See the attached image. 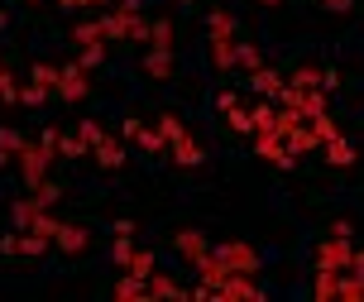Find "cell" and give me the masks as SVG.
<instances>
[{
    "label": "cell",
    "mask_w": 364,
    "mask_h": 302,
    "mask_svg": "<svg viewBox=\"0 0 364 302\" xmlns=\"http://www.w3.org/2000/svg\"><path fill=\"white\" fill-rule=\"evenodd\" d=\"M77 135H82V140H87V144H96V140H101V135H106V130H101V125H96V120H82V125H77Z\"/></svg>",
    "instance_id": "7bdbcfd3"
},
{
    "label": "cell",
    "mask_w": 364,
    "mask_h": 302,
    "mask_svg": "<svg viewBox=\"0 0 364 302\" xmlns=\"http://www.w3.org/2000/svg\"><path fill=\"white\" fill-rule=\"evenodd\" d=\"M159 135H164L168 144H178V140H187V125H182L178 115H159Z\"/></svg>",
    "instance_id": "4dcf8cb0"
},
{
    "label": "cell",
    "mask_w": 364,
    "mask_h": 302,
    "mask_svg": "<svg viewBox=\"0 0 364 302\" xmlns=\"http://www.w3.org/2000/svg\"><path fill=\"white\" fill-rule=\"evenodd\" d=\"M91 154H96L101 168H120V163H125V144L115 140V135H101V140L91 144Z\"/></svg>",
    "instance_id": "8fae6325"
},
{
    "label": "cell",
    "mask_w": 364,
    "mask_h": 302,
    "mask_svg": "<svg viewBox=\"0 0 364 302\" xmlns=\"http://www.w3.org/2000/svg\"><path fill=\"white\" fill-rule=\"evenodd\" d=\"M235 63L245 72H259L264 68V58H259V48H250V43H235Z\"/></svg>",
    "instance_id": "d590c367"
},
{
    "label": "cell",
    "mask_w": 364,
    "mask_h": 302,
    "mask_svg": "<svg viewBox=\"0 0 364 302\" xmlns=\"http://www.w3.org/2000/svg\"><path fill=\"white\" fill-rule=\"evenodd\" d=\"M225 120H230V130H240V135H255V115L245 106H235V110H225Z\"/></svg>",
    "instance_id": "74e56055"
},
{
    "label": "cell",
    "mask_w": 364,
    "mask_h": 302,
    "mask_svg": "<svg viewBox=\"0 0 364 302\" xmlns=\"http://www.w3.org/2000/svg\"><path fill=\"white\" fill-rule=\"evenodd\" d=\"M206 29H211V34H235V15H230V10H211V15H206Z\"/></svg>",
    "instance_id": "83f0119b"
},
{
    "label": "cell",
    "mask_w": 364,
    "mask_h": 302,
    "mask_svg": "<svg viewBox=\"0 0 364 302\" xmlns=\"http://www.w3.org/2000/svg\"><path fill=\"white\" fill-rule=\"evenodd\" d=\"M297 115H302V120H316V115H326V91H321V87L302 91V101H297Z\"/></svg>",
    "instance_id": "d6986e66"
},
{
    "label": "cell",
    "mask_w": 364,
    "mask_h": 302,
    "mask_svg": "<svg viewBox=\"0 0 364 302\" xmlns=\"http://www.w3.org/2000/svg\"><path fill=\"white\" fill-rule=\"evenodd\" d=\"M29 192H34V197H38V207H53L58 197H63V187H58V182H53V178H43V182H34V187H29Z\"/></svg>",
    "instance_id": "e575fe53"
},
{
    "label": "cell",
    "mask_w": 364,
    "mask_h": 302,
    "mask_svg": "<svg viewBox=\"0 0 364 302\" xmlns=\"http://www.w3.org/2000/svg\"><path fill=\"white\" fill-rule=\"evenodd\" d=\"M350 274H364V249H355V254H350Z\"/></svg>",
    "instance_id": "bcb514c9"
},
{
    "label": "cell",
    "mask_w": 364,
    "mask_h": 302,
    "mask_svg": "<svg viewBox=\"0 0 364 302\" xmlns=\"http://www.w3.org/2000/svg\"><path fill=\"white\" fill-rule=\"evenodd\" d=\"M91 5H106V10H110V5H120V0H91Z\"/></svg>",
    "instance_id": "c3c4849f"
},
{
    "label": "cell",
    "mask_w": 364,
    "mask_h": 302,
    "mask_svg": "<svg viewBox=\"0 0 364 302\" xmlns=\"http://www.w3.org/2000/svg\"><path fill=\"white\" fill-rule=\"evenodd\" d=\"M336 298H350V302H360L364 298V274H341V288H336Z\"/></svg>",
    "instance_id": "d4e9b609"
},
{
    "label": "cell",
    "mask_w": 364,
    "mask_h": 302,
    "mask_svg": "<svg viewBox=\"0 0 364 302\" xmlns=\"http://www.w3.org/2000/svg\"><path fill=\"white\" fill-rule=\"evenodd\" d=\"M58 96H63V101H82V96H87L91 91V82H87V68H82V63H77V68H58Z\"/></svg>",
    "instance_id": "8992f818"
},
{
    "label": "cell",
    "mask_w": 364,
    "mask_h": 302,
    "mask_svg": "<svg viewBox=\"0 0 364 302\" xmlns=\"http://www.w3.org/2000/svg\"><path fill=\"white\" fill-rule=\"evenodd\" d=\"M192 269H197V274H201V283H211V288H220V283H225V278H230V264L220 259L216 249H206V254H201V259H197V264H192Z\"/></svg>",
    "instance_id": "9c48e42d"
},
{
    "label": "cell",
    "mask_w": 364,
    "mask_h": 302,
    "mask_svg": "<svg viewBox=\"0 0 364 302\" xmlns=\"http://www.w3.org/2000/svg\"><path fill=\"white\" fill-rule=\"evenodd\" d=\"M168 149H173V163H178V168H197V163H206V149H201L192 135L178 140V144H168Z\"/></svg>",
    "instance_id": "4fadbf2b"
},
{
    "label": "cell",
    "mask_w": 364,
    "mask_h": 302,
    "mask_svg": "<svg viewBox=\"0 0 364 302\" xmlns=\"http://www.w3.org/2000/svg\"><path fill=\"white\" fill-rule=\"evenodd\" d=\"M29 5H34V0H29Z\"/></svg>",
    "instance_id": "f907efd6"
},
{
    "label": "cell",
    "mask_w": 364,
    "mask_h": 302,
    "mask_svg": "<svg viewBox=\"0 0 364 302\" xmlns=\"http://www.w3.org/2000/svg\"><path fill=\"white\" fill-rule=\"evenodd\" d=\"M211 63H216L220 72L235 68V38L230 34H211Z\"/></svg>",
    "instance_id": "e0dca14e"
},
{
    "label": "cell",
    "mask_w": 364,
    "mask_h": 302,
    "mask_svg": "<svg viewBox=\"0 0 364 302\" xmlns=\"http://www.w3.org/2000/svg\"><path fill=\"white\" fill-rule=\"evenodd\" d=\"M29 82H38V87H48V91H53V87H58V68H53V63H34Z\"/></svg>",
    "instance_id": "f35d334b"
},
{
    "label": "cell",
    "mask_w": 364,
    "mask_h": 302,
    "mask_svg": "<svg viewBox=\"0 0 364 302\" xmlns=\"http://www.w3.org/2000/svg\"><path fill=\"white\" fill-rule=\"evenodd\" d=\"M311 135L326 144V140H336V135H341V125L331 120V115H316V120H311Z\"/></svg>",
    "instance_id": "ab89813d"
},
{
    "label": "cell",
    "mask_w": 364,
    "mask_h": 302,
    "mask_svg": "<svg viewBox=\"0 0 364 302\" xmlns=\"http://www.w3.org/2000/svg\"><path fill=\"white\" fill-rule=\"evenodd\" d=\"M259 5H283V0H259Z\"/></svg>",
    "instance_id": "681fc988"
},
{
    "label": "cell",
    "mask_w": 364,
    "mask_h": 302,
    "mask_svg": "<svg viewBox=\"0 0 364 302\" xmlns=\"http://www.w3.org/2000/svg\"><path fill=\"white\" fill-rule=\"evenodd\" d=\"M154 269H159L154 249H134V254H129V264H125V274H134V278H149Z\"/></svg>",
    "instance_id": "603a6c76"
},
{
    "label": "cell",
    "mask_w": 364,
    "mask_h": 302,
    "mask_svg": "<svg viewBox=\"0 0 364 302\" xmlns=\"http://www.w3.org/2000/svg\"><path fill=\"white\" fill-rule=\"evenodd\" d=\"M336 288H341V274H336V269H316L311 293H316V298H336Z\"/></svg>",
    "instance_id": "484cf974"
},
{
    "label": "cell",
    "mask_w": 364,
    "mask_h": 302,
    "mask_svg": "<svg viewBox=\"0 0 364 302\" xmlns=\"http://www.w3.org/2000/svg\"><path fill=\"white\" fill-rule=\"evenodd\" d=\"M101 63H106V43H87V48H82V68H101Z\"/></svg>",
    "instance_id": "b9f144b4"
},
{
    "label": "cell",
    "mask_w": 364,
    "mask_h": 302,
    "mask_svg": "<svg viewBox=\"0 0 364 302\" xmlns=\"http://www.w3.org/2000/svg\"><path fill=\"white\" fill-rule=\"evenodd\" d=\"M48 245H53V240H43V235H34V231H15V235H5V240H0V249H5V254H24V259L43 254Z\"/></svg>",
    "instance_id": "ba28073f"
},
{
    "label": "cell",
    "mask_w": 364,
    "mask_h": 302,
    "mask_svg": "<svg viewBox=\"0 0 364 302\" xmlns=\"http://www.w3.org/2000/svg\"><path fill=\"white\" fill-rule=\"evenodd\" d=\"M321 5H326V10H336V15H350V10H355V0H321Z\"/></svg>",
    "instance_id": "ee69618b"
},
{
    "label": "cell",
    "mask_w": 364,
    "mask_h": 302,
    "mask_svg": "<svg viewBox=\"0 0 364 302\" xmlns=\"http://www.w3.org/2000/svg\"><path fill=\"white\" fill-rule=\"evenodd\" d=\"M144 77H154V82H168V77H173V48H149Z\"/></svg>",
    "instance_id": "5bb4252c"
},
{
    "label": "cell",
    "mask_w": 364,
    "mask_h": 302,
    "mask_svg": "<svg viewBox=\"0 0 364 302\" xmlns=\"http://www.w3.org/2000/svg\"><path fill=\"white\" fill-rule=\"evenodd\" d=\"M250 115H255V135H273V115H278V106H264V101H259Z\"/></svg>",
    "instance_id": "836d02e7"
},
{
    "label": "cell",
    "mask_w": 364,
    "mask_h": 302,
    "mask_svg": "<svg viewBox=\"0 0 364 302\" xmlns=\"http://www.w3.org/2000/svg\"><path fill=\"white\" fill-rule=\"evenodd\" d=\"M0 101H5V106H19V82L10 77L5 63H0Z\"/></svg>",
    "instance_id": "d6a6232c"
},
{
    "label": "cell",
    "mask_w": 364,
    "mask_h": 302,
    "mask_svg": "<svg viewBox=\"0 0 364 302\" xmlns=\"http://www.w3.org/2000/svg\"><path fill=\"white\" fill-rule=\"evenodd\" d=\"M216 254L225 259V264H230V274H259V254L245 245V240H225Z\"/></svg>",
    "instance_id": "277c9868"
},
{
    "label": "cell",
    "mask_w": 364,
    "mask_h": 302,
    "mask_svg": "<svg viewBox=\"0 0 364 302\" xmlns=\"http://www.w3.org/2000/svg\"><path fill=\"white\" fill-rule=\"evenodd\" d=\"M255 154L264 163H273V168H292V163H297V154H292L278 135H255Z\"/></svg>",
    "instance_id": "5b68a950"
},
{
    "label": "cell",
    "mask_w": 364,
    "mask_h": 302,
    "mask_svg": "<svg viewBox=\"0 0 364 302\" xmlns=\"http://www.w3.org/2000/svg\"><path fill=\"white\" fill-rule=\"evenodd\" d=\"M73 43H77V48H87V43H106V29H101V19H87V24H77V29H73Z\"/></svg>",
    "instance_id": "7402d4cb"
},
{
    "label": "cell",
    "mask_w": 364,
    "mask_h": 302,
    "mask_svg": "<svg viewBox=\"0 0 364 302\" xmlns=\"http://www.w3.org/2000/svg\"><path fill=\"white\" fill-rule=\"evenodd\" d=\"M292 87H302V91H311V87H321V68H311V63H302V68L288 77Z\"/></svg>",
    "instance_id": "f1b7e54d"
},
{
    "label": "cell",
    "mask_w": 364,
    "mask_h": 302,
    "mask_svg": "<svg viewBox=\"0 0 364 302\" xmlns=\"http://www.w3.org/2000/svg\"><path fill=\"white\" fill-rule=\"evenodd\" d=\"M283 144H288L292 154H311V149H321V140L311 135V125H297L292 135H283Z\"/></svg>",
    "instance_id": "ffe728a7"
},
{
    "label": "cell",
    "mask_w": 364,
    "mask_h": 302,
    "mask_svg": "<svg viewBox=\"0 0 364 302\" xmlns=\"http://www.w3.org/2000/svg\"><path fill=\"white\" fill-rule=\"evenodd\" d=\"M250 87H255L259 96H273V101H278L283 87H288V77H278L273 68H259V72H250Z\"/></svg>",
    "instance_id": "7c38bea8"
},
{
    "label": "cell",
    "mask_w": 364,
    "mask_h": 302,
    "mask_svg": "<svg viewBox=\"0 0 364 302\" xmlns=\"http://www.w3.org/2000/svg\"><path fill=\"white\" fill-rule=\"evenodd\" d=\"M350 235H326L321 249H316V269H336V274H346L350 269Z\"/></svg>",
    "instance_id": "7a4b0ae2"
},
{
    "label": "cell",
    "mask_w": 364,
    "mask_h": 302,
    "mask_svg": "<svg viewBox=\"0 0 364 302\" xmlns=\"http://www.w3.org/2000/svg\"><path fill=\"white\" fill-rule=\"evenodd\" d=\"M216 106H220V110H235V106H240V96H235V91H220Z\"/></svg>",
    "instance_id": "f6af8a7d"
},
{
    "label": "cell",
    "mask_w": 364,
    "mask_h": 302,
    "mask_svg": "<svg viewBox=\"0 0 364 302\" xmlns=\"http://www.w3.org/2000/svg\"><path fill=\"white\" fill-rule=\"evenodd\" d=\"M321 149H326V163H331V168H350V163L360 159V154H355V149H350V144L341 140V135H336V140H326Z\"/></svg>",
    "instance_id": "ac0fdd59"
},
{
    "label": "cell",
    "mask_w": 364,
    "mask_h": 302,
    "mask_svg": "<svg viewBox=\"0 0 364 302\" xmlns=\"http://www.w3.org/2000/svg\"><path fill=\"white\" fill-rule=\"evenodd\" d=\"M120 130H125V140H129V144H139V149H149V154H164V149H168L164 135H159V130H149L144 120H134V115H129Z\"/></svg>",
    "instance_id": "52a82bcc"
},
{
    "label": "cell",
    "mask_w": 364,
    "mask_h": 302,
    "mask_svg": "<svg viewBox=\"0 0 364 302\" xmlns=\"http://www.w3.org/2000/svg\"><path fill=\"white\" fill-rule=\"evenodd\" d=\"M149 298H182V283H173L168 274L154 269V274H149Z\"/></svg>",
    "instance_id": "cb8c5ba5"
},
{
    "label": "cell",
    "mask_w": 364,
    "mask_h": 302,
    "mask_svg": "<svg viewBox=\"0 0 364 302\" xmlns=\"http://www.w3.org/2000/svg\"><path fill=\"white\" fill-rule=\"evenodd\" d=\"M53 245L63 249V254H82V249L91 245V231H82V226H63V231L53 235Z\"/></svg>",
    "instance_id": "9a60e30c"
},
{
    "label": "cell",
    "mask_w": 364,
    "mask_h": 302,
    "mask_svg": "<svg viewBox=\"0 0 364 302\" xmlns=\"http://www.w3.org/2000/svg\"><path fill=\"white\" fill-rule=\"evenodd\" d=\"M216 298L220 302H255V298H264V288L255 283V274H230V278L216 288Z\"/></svg>",
    "instance_id": "3957f363"
},
{
    "label": "cell",
    "mask_w": 364,
    "mask_h": 302,
    "mask_svg": "<svg viewBox=\"0 0 364 302\" xmlns=\"http://www.w3.org/2000/svg\"><path fill=\"white\" fill-rule=\"evenodd\" d=\"M58 5H63V10H87L91 0H58Z\"/></svg>",
    "instance_id": "7dc6e473"
},
{
    "label": "cell",
    "mask_w": 364,
    "mask_h": 302,
    "mask_svg": "<svg viewBox=\"0 0 364 302\" xmlns=\"http://www.w3.org/2000/svg\"><path fill=\"white\" fill-rule=\"evenodd\" d=\"M29 231H34V235H43V240H53V235L63 231V221H58V216H48V207H43V212L34 216V226H29Z\"/></svg>",
    "instance_id": "f546056e"
},
{
    "label": "cell",
    "mask_w": 364,
    "mask_h": 302,
    "mask_svg": "<svg viewBox=\"0 0 364 302\" xmlns=\"http://www.w3.org/2000/svg\"><path fill=\"white\" fill-rule=\"evenodd\" d=\"M53 159H58V154H53V149H48L43 140H38V144H29V140H24V149L15 154V163H19V178L29 182V187H34V182H43V178H48V163H53Z\"/></svg>",
    "instance_id": "6da1fadb"
},
{
    "label": "cell",
    "mask_w": 364,
    "mask_h": 302,
    "mask_svg": "<svg viewBox=\"0 0 364 302\" xmlns=\"http://www.w3.org/2000/svg\"><path fill=\"white\" fill-rule=\"evenodd\" d=\"M82 154H91V144L82 135H63L58 140V159H82Z\"/></svg>",
    "instance_id": "4316f807"
},
{
    "label": "cell",
    "mask_w": 364,
    "mask_h": 302,
    "mask_svg": "<svg viewBox=\"0 0 364 302\" xmlns=\"http://www.w3.org/2000/svg\"><path fill=\"white\" fill-rule=\"evenodd\" d=\"M0 149H5V154H10V159H15L19 149H24V135H19V130H10V125H5V130H0Z\"/></svg>",
    "instance_id": "60d3db41"
},
{
    "label": "cell",
    "mask_w": 364,
    "mask_h": 302,
    "mask_svg": "<svg viewBox=\"0 0 364 302\" xmlns=\"http://www.w3.org/2000/svg\"><path fill=\"white\" fill-rule=\"evenodd\" d=\"M173 249H178L187 264H197V259H201L211 245H206V235H201V231H178V235H173Z\"/></svg>",
    "instance_id": "30bf717a"
},
{
    "label": "cell",
    "mask_w": 364,
    "mask_h": 302,
    "mask_svg": "<svg viewBox=\"0 0 364 302\" xmlns=\"http://www.w3.org/2000/svg\"><path fill=\"white\" fill-rule=\"evenodd\" d=\"M38 212H43V207H38V197H34V192H29V197H19L15 207H10V221H15V231H29Z\"/></svg>",
    "instance_id": "2e32d148"
},
{
    "label": "cell",
    "mask_w": 364,
    "mask_h": 302,
    "mask_svg": "<svg viewBox=\"0 0 364 302\" xmlns=\"http://www.w3.org/2000/svg\"><path fill=\"white\" fill-rule=\"evenodd\" d=\"M53 91L48 87H38V82H29V87H19V106H43Z\"/></svg>",
    "instance_id": "8d00e7d4"
},
{
    "label": "cell",
    "mask_w": 364,
    "mask_h": 302,
    "mask_svg": "<svg viewBox=\"0 0 364 302\" xmlns=\"http://www.w3.org/2000/svg\"><path fill=\"white\" fill-rule=\"evenodd\" d=\"M149 48H173V24H168V19L149 24Z\"/></svg>",
    "instance_id": "1f68e13d"
},
{
    "label": "cell",
    "mask_w": 364,
    "mask_h": 302,
    "mask_svg": "<svg viewBox=\"0 0 364 302\" xmlns=\"http://www.w3.org/2000/svg\"><path fill=\"white\" fill-rule=\"evenodd\" d=\"M115 298H125V302H139V298H149V278H134V274H125V278L115 283Z\"/></svg>",
    "instance_id": "44dd1931"
}]
</instances>
